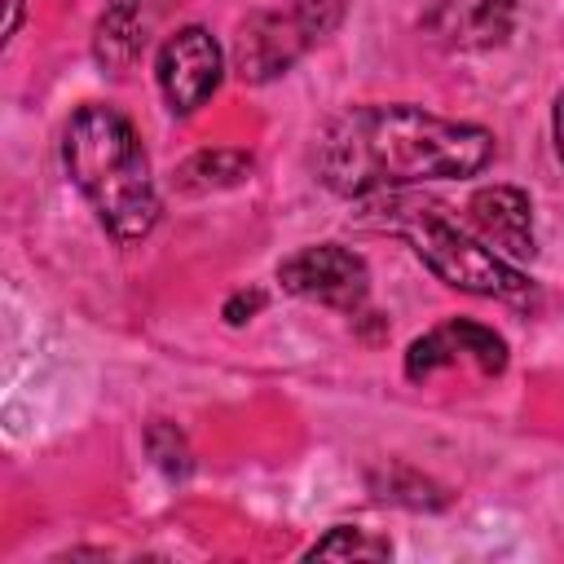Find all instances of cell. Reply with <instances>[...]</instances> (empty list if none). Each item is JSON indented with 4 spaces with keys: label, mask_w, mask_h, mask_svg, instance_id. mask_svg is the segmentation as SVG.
Returning a JSON list of instances; mask_svg holds the SVG:
<instances>
[{
    "label": "cell",
    "mask_w": 564,
    "mask_h": 564,
    "mask_svg": "<svg viewBox=\"0 0 564 564\" xmlns=\"http://www.w3.org/2000/svg\"><path fill=\"white\" fill-rule=\"evenodd\" d=\"M494 132L419 106H352L317 141V176L344 198L463 181L494 163Z\"/></svg>",
    "instance_id": "cell-1"
},
{
    "label": "cell",
    "mask_w": 564,
    "mask_h": 564,
    "mask_svg": "<svg viewBox=\"0 0 564 564\" xmlns=\"http://www.w3.org/2000/svg\"><path fill=\"white\" fill-rule=\"evenodd\" d=\"M62 163L115 242H141L159 220V189L141 137L115 106H79L62 132Z\"/></svg>",
    "instance_id": "cell-2"
},
{
    "label": "cell",
    "mask_w": 564,
    "mask_h": 564,
    "mask_svg": "<svg viewBox=\"0 0 564 564\" xmlns=\"http://www.w3.org/2000/svg\"><path fill=\"white\" fill-rule=\"evenodd\" d=\"M366 203H370V212H379V216H370V225L401 234L414 247V256L445 286L467 291V295H494V300H529L533 295L529 278L511 260H502L498 251H489L480 238L463 234L454 220H445L441 207L410 203L401 194H375Z\"/></svg>",
    "instance_id": "cell-3"
},
{
    "label": "cell",
    "mask_w": 564,
    "mask_h": 564,
    "mask_svg": "<svg viewBox=\"0 0 564 564\" xmlns=\"http://www.w3.org/2000/svg\"><path fill=\"white\" fill-rule=\"evenodd\" d=\"M278 282H282V291H291L300 300H317L326 308L357 313L370 291V269L352 247L317 242V247L286 256L278 264Z\"/></svg>",
    "instance_id": "cell-4"
},
{
    "label": "cell",
    "mask_w": 564,
    "mask_h": 564,
    "mask_svg": "<svg viewBox=\"0 0 564 564\" xmlns=\"http://www.w3.org/2000/svg\"><path fill=\"white\" fill-rule=\"evenodd\" d=\"M154 75H159V88H163L167 106L176 115H189L220 88V75H225L220 44L203 26H181L176 35L163 40Z\"/></svg>",
    "instance_id": "cell-5"
},
{
    "label": "cell",
    "mask_w": 564,
    "mask_h": 564,
    "mask_svg": "<svg viewBox=\"0 0 564 564\" xmlns=\"http://www.w3.org/2000/svg\"><path fill=\"white\" fill-rule=\"evenodd\" d=\"M317 35L304 26V18L291 9V13H251L242 26H238V40H234V62H238V75L251 79V84H264L273 75H282Z\"/></svg>",
    "instance_id": "cell-6"
},
{
    "label": "cell",
    "mask_w": 564,
    "mask_h": 564,
    "mask_svg": "<svg viewBox=\"0 0 564 564\" xmlns=\"http://www.w3.org/2000/svg\"><path fill=\"white\" fill-rule=\"evenodd\" d=\"M458 357H471L485 375H502L507 370V344L502 335H494L489 326L480 322H467V317H454L436 330H427L423 339L410 344L405 352V375L410 379H427L436 375L441 366H454Z\"/></svg>",
    "instance_id": "cell-7"
},
{
    "label": "cell",
    "mask_w": 564,
    "mask_h": 564,
    "mask_svg": "<svg viewBox=\"0 0 564 564\" xmlns=\"http://www.w3.org/2000/svg\"><path fill=\"white\" fill-rule=\"evenodd\" d=\"M467 225L476 229V238L489 251H498L511 264L533 256V203L516 185L476 189L467 203Z\"/></svg>",
    "instance_id": "cell-8"
},
{
    "label": "cell",
    "mask_w": 564,
    "mask_h": 564,
    "mask_svg": "<svg viewBox=\"0 0 564 564\" xmlns=\"http://www.w3.org/2000/svg\"><path fill=\"white\" fill-rule=\"evenodd\" d=\"M516 18V0H436L427 31L449 48H489L502 44Z\"/></svg>",
    "instance_id": "cell-9"
},
{
    "label": "cell",
    "mask_w": 564,
    "mask_h": 564,
    "mask_svg": "<svg viewBox=\"0 0 564 564\" xmlns=\"http://www.w3.org/2000/svg\"><path fill=\"white\" fill-rule=\"evenodd\" d=\"M145 44V22L137 13V0H115L110 13H101L97 22V57L115 70H123Z\"/></svg>",
    "instance_id": "cell-10"
},
{
    "label": "cell",
    "mask_w": 564,
    "mask_h": 564,
    "mask_svg": "<svg viewBox=\"0 0 564 564\" xmlns=\"http://www.w3.org/2000/svg\"><path fill=\"white\" fill-rule=\"evenodd\" d=\"M242 176H251V159L247 154H238V150H212V154H194L176 172V185L189 189V194H203V189L238 185Z\"/></svg>",
    "instance_id": "cell-11"
},
{
    "label": "cell",
    "mask_w": 564,
    "mask_h": 564,
    "mask_svg": "<svg viewBox=\"0 0 564 564\" xmlns=\"http://www.w3.org/2000/svg\"><path fill=\"white\" fill-rule=\"evenodd\" d=\"M308 555H313V560H388L392 546H388V538H370L366 529L339 524V529H330L326 538H317V542L308 546Z\"/></svg>",
    "instance_id": "cell-12"
},
{
    "label": "cell",
    "mask_w": 564,
    "mask_h": 564,
    "mask_svg": "<svg viewBox=\"0 0 564 564\" xmlns=\"http://www.w3.org/2000/svg\"><path fill=\"white\" fill-rule=\"evenodd\" d=\"M145 441H150V454H154V463H159L167 476H185V471H189V454H185V441L176 436V427H167V423H154V427L145 432Z\"/></svg>",
    "instance_id": "cell-13"
},
{
    "label": "cell",
    "mask_w": 564,
    "mask_h": 564,
    "mask_svg": "<svg viewBox=\"0 0 564 564\" xmlns=\"http://www.w3.org/2000/svg\"><path fill=\"white\" fill-rule=\"evenodd\" d=\"M291 9L304 18V26H308L317 40L330 35V31L339 26V18H344V0H295Z\"/></svg>",
    "instance_id": "cell-14"
},
{
    "label": "cell",
    "mask_w": 564,
    "mask_h": 564,
    "mask_svg": "<svg viewBox=\"0 0 564 564\" xmlns=\"http://www.w3.org/2000/svg\"><path fill=\"white\" fill-rule=\"evenodd\" d=\"M260 304H264V295H260V291H238V295H234V300L225 304V322L242 326V322H247V317H251V313H256Z\"/></svg>",
    "instance_id": "cell-15"
},
{
    "label": "cell",
    "mask_w": 564,
    "mask_h": 564,
    "mask_svg": "<svg viewBox=\"0 0 564 564\" xmlns=\"http://www.w3.org/2000/svg\"><path fill=\"white\" fill-rule=\"evenodd\" d=\"M551 128H555V150H560V159H564V93H560V101H555V119H551Z\"/></svg>",
    "instance_id": "cell-16"
},
{
    "label": "cell",
    "mask_w": 564,
    "mask_h": 564,
    "mask_svg": "<svg viewBox=\"0 0 564 564\" xmlns=\"http://www.w3.org/2000/svg\"><path fill=\"white\" fill-rule=\"evenodd\" d=\"M18 18H22V0H9V18H4V35L18 31Z\"/></svg>",
    "instance_id": "cell-17"
}]
</instances>
